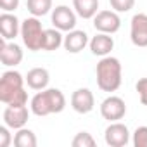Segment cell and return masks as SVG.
<instances>
[{
  "instance_id": "cell-1",
  "label": "cell",
  "mask_w": 147,
  "mask_h": 147,
  "mask_svg": "<svg viewBox=\"0 0 147 147\" xmlns=\"http://www.w3.org/2000/svg\"><path fill=\"white\" fill-rule=\"evenodd\" d=\"M24 78L21 73L9 69L0 78V100L5 106H26L28 94L24 92Z\"/></svg>"
},
{
  "instance_id": "cell-19",
  "label": "cell",
  "mask_w": 147,
  "mask_h": 147,
  "mask_svg": "<svg viewBox=\"0 0 147 147\" xmlns=\"http://www.w3.org/2000/svg\"><path fill=\"white\" fill-rule=\"evenodd\" d=\"M26 7L31 16L42 18L52 11V0H26Z\"/></svg>"
},
{
  "instance_id": "cell-2",
  "label": "cell",
  "mask_w": 147,
  "mask_h": 147,
  "mask_svg": "<svg viewBox=\"0 0 147 147\" xmlns=\"http://www.w3.org/2000/svg\"><path fill=\"white\" fill-rule=\"evenodd\" d=\"M30 107H31V113L40 118L55 114V113H62L66 107V97L59 88H43L33 95Z\"/></svg>"
},
{
  "instance_id": "cell-24",
  "label": "cell",
  "mask_w": 147,
  "mask_h": 147,
  "mask_svg": "<svg viewBox=\"0 0 147 147\" xmlns=\"http://www.w3.org/2000/svg\"><path fill=\"white\" fill-rule=\"evenodd\" d=\"M137 88V94H138V99L144 106H147V78H140L135 85Z\"/></svg>"
},
{
  "instance_id": "cell-4",
  "label": "cell",
  "mask_w": 147,
  "mask_h": 147,
  "mask_svg": "<svg viewBox=\"0 0 147 147\" xmlns=\"http://www.w3.org/2000/svg\"><path fill=\"white\" fill-rule=\"evenodd\" d=\"M43 26L40 23L38 18L31 16V18H26L23 23H21V38H23V43L28 47V50L31 52H38L42 50V45H43Z\"/></svg>"
},
{
  "instance_id": "cell-3",
  "label": "cell",
  "mask_w": 147,
  "mask_h": 147,
  "mask_svg": "<svg viewBox=\"0 0 147 147\" xmlns=\"http://www.w3.org/2000/svg\"><path fill=\"white\" fill-rule=\"evenodd\" d=\"M97 85L102 92H116L121 87V62L116 57L106 55L95 67Z\"/></svg>"
},
{
  "instance_id": "cell-10",
  "label": "cell",
  "mask_w": 147,
  "mask_h": 147,
  "mask_svg": "<svg viewBox=\"0 0 147 147\" xmlns=\"http://www.w3.org/2000/svg\"><path fill=\"white\" fill-rule=\"evenodd\" d=\"M30 118V111L26 106H7L4 111V123L12 128V130H19L28 123Z\"/></svg>"
},
{
  "instance_id": "cell-15",
  "label": "cell",
  "mask_w": 147,
  "mask_h": 147,
  "mask_svg": "<svg viewBox=\"0 0 147 147\" xmlns=\"http://www.w3.org/2000/svg\"><path fill=\"white\" fill-rule=\"evenodd\" d=\"M90 50H92V54L94 55H99V57H106V55H109V52L114 49V40H113V36L111 35H107V33H97L92 40H90Z\"/></svg>"
},
{
  "instance_id": "cell-6",
  "label": "cell",
  "mask_w": 147,
  "mask_h": 147,
  "mask_svg": "<svg viewBox=\"0 0 147 147\" xmlns=\"http://www.w3.org/2000/svg\"><path fill=\"white\" fill-rule=\"evenodd\" d=\"M94 28L100 33L113 35L121 28V19L116 11H99L94 18Z\"/></svg>"
},
{
  "instance_id": "cell-26",
  "label": "cell",
  "mask_w": 147,
  "mask_h": 147,
  "mask_svg": "<svg viewBox=\"0 0 147 147\" xmlns=\"http://www.w3.org/2000/svg\"><path fill=\"white\" fill-rule=\"evenodd\" d=\"M0 7L4 12H14L19 7V0H0Z\"/></svg>"
},
{
  "instance_id": "cell-5",
  "label": "cell",
  "mask_w": 147,
  "mask_h": 147,
  "mask_svg": "<svg viewBox=\"0 0 147 147\" xmlns=\"http://www.w3.org/2000/svg\"><path fill=\"white\" fill-rule=\"evenodd\" d=\"M100 114L107 121H119L126 114V104L121 97L118 95H109L102 100L100 104Z\"/></svg>"
},
{
  "instance_id": "cell-9",
  "label": "cell",
  "mask_w": 147,
  "mask_h": 147,
  "mask_svg": "<svg viewBox=\"0 0 147 147\" xmlns=\"http://www.w3.org/2000/svg\"><path fill=\"white\" fill-rule=\"evenodd\" d=\"M130 38L135 47H147V14L138 12L131 18Z\"/></svg>"
},
{
  "instance_id": "cell-21",
  "label": "cell",
  "mask_w": 147,
  "mask_h": 147,
  "mask_svg": "<svg viewBox=\"0 0 147 147\" xmlns=\"http://www.w3.org/2000/svg\"><path fill=\"white\" fill-rule=\"evenodd\" d=\"M71 145H73V147H94V145H95V138H94L88 131H80V133L75 135Z\"/></svg>"
},
{
  "instance_id": "cell-20",
  "label": "cell",
  "mask_w": 147,
  "mask_h": 147,
  "mask_svg": "<svg viewBox=\"0 0 147 147\" xmlns=\"http://www.w3.org/2000/svg\"><path fill=\"white\" fill-rule=\"evenodd\" d=\"M14 145L16 147H36V135L28 128H19L14 135Z\"/></svg>"
},
{
  "instance_id": "cell-17",
  "label": "cell",
  "mask_w": 147,
  "mask_h": 147,
  "mask_svg": "<svg viewBox=\"0 0 147 147\" xmlns=\"http://www.w3.org/2000/svg\"><path fill=\"white\" fill-rule=\"evenodd\" d=\"M75 12L83 19H94L99 12V0H73Z\"/></svg>"
},
{
  "instance_id": "cell-8",
  "label": "cell",
  "mask_w": 147,
  "mask_h": 147,
  "mask_svg": "<svg viewBox=\"0 0 147 147\" xmlns=\"http://www.w3.org/2000/svg\"><path fill=\"white\" fill-rule=\"evenodd\" d=\"M76 12L67 5H57L52 11V24L61 31H71L76 26Z\"/></svg>"
},
{
  "instance_id": "cell-23",
  "label": "cell",
  "mask_w": 147,
  "mask_h": 147,
  "mask_svg": "<svg viewBox=\"0 0 147 147\" xmlns=\"http://www.w3.org/2000/svg\"><path fill=\"white\" fill-rule=\"evenodd\" d=\"M109 4H111L113 11H116V12H128L133 9L135 0H109Z\"/></svg>"
},
{
  "instance_id": "cell-14",
  "label": "cell",
  "mask_w": 147,
  "mask_h": 147,
  "mask_svg": "<svg viewBox=\"0 0 147 147\" xmlns=\"http://www.w3.org/2000/svg\"><path fill=\"white\" fill-rule=\"evenodd\" d=\"M0 33L5 40H14L18 35H21V23L12 12H4L0 16Z\"/></svg>"
},
{
  "instance_id": "cell-16",
  "label": "cell",
  "mask_w": 147,
  "mask_h": 147,
  "mask_svg": "<svg viewBox=\"0 0 147 147\" xmlns=\"http://www.w3.org/2000/svg\"><path fill=\"white\" fill-rule=\"evenodd\" d=\"M24 80L31 90H43V88H47V85L50 82V75L45 67H33L28 71Z\"/></svg>"
},
{
  "instance_id": "cell-18",
  "label": "cell",
  "mask_w": 147,
  "mask_h": 147,
  "mask_svg": "<svg viewBox=\"0 0 147 147\" xmlns=\"http://www.w3.org/2000/svg\"><path fill=\"white\" fill-rule=\"evenodd\" d=\"M62 43H64V36H62L61 30H57V28L45 30V33H43V45H42V50L52 52V50H57Z\"/></svg>"
},
{
  "instance_id": "cell-13",
  "label": "cell",
  "mask_w": 147,
  "mask_h": 147,
  "mask_svg": "<svg viewBox=\"0 0 147 147\" xmlns=\"http://www.w3.org/2000/svg\"><path fill=\"white\" fill-rule=\"evenodd\" d=\"M88 35L82 30H71L67 31V35L64 36V49L69 52V54H78L82 52L87 45H88Z\"/></svg>"
},
{
  "instance_id": "cell-12",
  "label": "cell",
  "mask_w": 147,
  "mask_h": 147,
  "mask_svg": "<svg viewBox=\"0 0 147 147\" xmlns=\"http://www.w3.org/2000/svg\"><path fill=\"white\" fill-rule=\"evenodd\" d=\"M94 106H95V99L88 88H78L73 92V95H71L73 111H76L78 114H87L94 109Z\"/></svg>"
},
{
  "instance_id": "cell-22",
  "label": "cell",
  "mask_w": 147,
  "mask_h": 147,
  "mask_svg": "<svg viewBox=\"0 0 147 147\" xmlns=\"http://www.w3.org/2000/svg\"><path fill=\"white\" fill-rule=\"evenodd\" d=\"M131 142L135 147H147V126H138L133 131Z\"/></svg>"
},
{
  "instance_id": "cell-11",
  "label": "cell",
  "mask_w": 147,
  "mask_h": 147,
  "mask_svg": "<svg viewBox=\"0 0 147 147\" xmlns=\"http://www.w3.org/2000/svg\"><path fill=\"white\" fill-rule=\"evenodd\" d=\"M0 61L5 67H16L23 61V50L18 43H7L5 38L0 42Z\"/></svg>"
},
{
  "instance_id": "cell-7",
  "label": "cell",
  "mask_w": 147,
  "mask_h": 147,
  "mask_svg": "<svg viewBox=\"0 0 147 147\" xmlns=\"http://www.w3.org/2000/svg\"><path fill=\"white\" fill-rule=\"evenodd\" d=\"M104 140L111 147H125L130 142V130L126 125L119 121H113L104 131Z\"/></svg>"
},
{
  "instance_id": "cell-25",
  "label": "cell",
  "mask_w": 147,
  "mask_h": 147,
  "mask_svg": "<svg viewBox=\"0 0 147 147\" xmlns=\"http://www.w3.org/2000/svg\"><path fill=\"white\" fill-rule=\"evenodd\" d=\"M14 138L9 133V126H0V147H9Z\"/></svg>"
}]
</instances>
